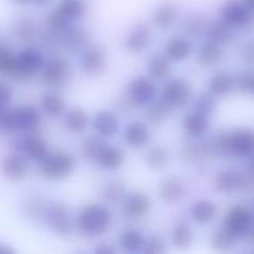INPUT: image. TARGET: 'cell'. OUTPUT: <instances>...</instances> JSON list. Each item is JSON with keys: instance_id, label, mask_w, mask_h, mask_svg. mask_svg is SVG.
<instances>
[{"instance_id": "obj_5", "label": "cell", "mask_w": 254, "mask_h": 254, "mask_svg": "<svg viewBox=\"0 0 254 254\" xmlns=\"http://www.w3.org/2000/svg\"><path fill=\"white\" fill-rule=\"evenodd\" d=\"M45 220L49 225V228L52 229V232L60 237L67 238L74 231V219H73L71 210L64 202L57 201V202H52L51 205H48Z\"/></svg>"}, {"instance_id": "obj_32", "label": "cell", "mask_w": 254, "mask_h": 254, "mask_svg": "<svg viewBox=\"0 0 254 254\" xmlns=\"http://www.w3.org/2000/svg\"><path fill=\"white\" fill-rule=\"evenodd\" d=\"M176 19H177V7L171 1H165L159 4L153 12V24L161 30L170 28L176 22Z\"/></svg>"}, {"instance_id": "obj_58", "label": "cell", "mask_w": 254, "mask_h": 254, "mask_svg": "<svg viewBox=\"0 0 254 254\" xmlns=\"http://www.w3.org/2000/svg\"><path fill=\"white\" fill-rule=\"evenodd\" d=\"M49 0H31V3H34L36 6H46Z\"/></svg>"}, {"instance_id": "obj_56", "label": "cell", "mask_w": 254, "mask_h": 254, "mask_svg": "<svg viewBox=\"0 0 254 254\" xmlns=\"http://www.w3.org/2000/svg\"><path fill=\"white\" fill-rule=\"evenodd\" d=\"M95 253L112 254V253H116V249H115V247H112V246H107V244H100L98 247H95Z\"/></svg>"}, {"instance_id": "obj_60", "label": "cell", "mask_w": 254, "mask_h": 254, "mask_svg": "<svg viewBox=\"0 0 254 254\" xmlns=\"http://www.w3.org/2000/svg\"><path fill=\"white\" fill-rule=\"evenodd\" d=\"M243 3H244L249 9H252V10H253V0H243Z\"/></svg>"}, {"instance_id": "obj_38", "label": "cell", "mask_w": 254, "mask_h": 254, "mask_svg": "<svg viewBox=\"0 0 254 254\" xmlns=\"http://www.w3.org/2000/svg\"><path fill=\"white\" fill-rule=\"evenodd\" d=\"M149 106V110H147V119L152 122V124H155V125H159V124H162L164 121H167L168 118H170V115H171V110H173V107L168 104V103H165L162 98L161 100H153L152 103H149L147 104Z\"/></svg>"}, {"instance_id": "obj_51", "label": "cell", "mask_w": 254, "mask_h": 254, "mask_svg": "<svg viewBox=\"0 0 254 254\" xmlns=\"http://www.w3.org/2000/svg\"><path fill=\"white\" fill-rule=\"evenodd\" d=\"M253 188V177L250 171H237L235 180V192H250Z\"/></svg>"}, {"instance_id": "obj_14", "label": "cell", "mask_w": 254, "mask_h": 254, "mask_svg": "<svg viewBox=\"0 0 254 254\" xmlns=\"http://www.w3.org/2000/svg\"><path fill=\"white\" fill-rule=\"evenodd\" d=\"M152 39V30L147 22L135 24L125 37V49L131 54H138L144 51Z\"/></svg>"}, {"instance_id": "obj_48", "label": "cell", "mask_w": 254, "mask_h": 254, "mask_svg": "<svg viewBox=\"0 0 254 254\" xmlns=\"http://www.w3.org/2000/svg\"><path fill=\"white\" fill-rule=\"evenodd\" d=\"M15 65H16V55L10 49L0 46V73L12 74Z\"/></svg>"}, {"instance_id": "obj_9", "label": "cell", "mask_w": 254, "mask_h": 254, "mask_svg": "<svg viewBox=\"0 0 254 254\" xmlns=\"http://www.w3.org/2000/svg\"><path fill=\"white\" fill-rule=\"evenodd\" d=\"M82 70L89 76H97L103 71L106 65V49L100 43H88L82 49Z\"/></svg>"}, {"instance_id": "obj_10", "label": "cell", "mask_w": 254, "mask_h": 254, "mask_svg": "<svg viewBox=\"0 0 254 254\" xmlns=\"http://www.w3.org/2000/svg\"><path fill=\"white\" fill-rule=\"evenodd\" d=\"M0 171L1 174L10 180V182H21L28 174V161L25 155H21L19 152H13L7 156H4L0 162Z\"/></svg>"}, {"instance_id": "obj_57", "label": "cell", "mask_w": 254, "mask_h": 254, "mask_svg": "<svg viewBox=\"0 0 254 254\" xmlns=\"http://www.w3.org/2000/svg\"><path fill=\"white\" fill-rule=\"evenodd\" d=\"M0 253H1V254H4V253L12 254V253H13V249H10V247H7V246H0Z\"/></svg>"}, {"instance_id": "obj_34", "label": "cell", "mask_w": 254, "mask_h": 254, "mask_svg": "<svg viewBox=\"0 0 254 254\" xmlns=\"http://www.w3.org/2000/svg\"><path fill=\"white\" fill-rule=\"evenodd\" d=\"M40 109L43 113H46L51 118H58L64 113L65 101L64 98L57 92H48L40 100Z\"/></svg>"}, {"instance_id": "obj_44", "label": "cell", "mask_w": 254, "mask_h": 254, "mask_svg": "<svg viewBox=\"0 0 254 254\" xmlns=\"http://www.w3.org/2000/svg\"><path fill=\"white\" fill-rule=\"evenodd\" d=\"M235 180H237V171L232 170H223L216 176V189L222 193H231L235 192Z\"/></svg>"}, {"instance_id": "obj_31", "label": "cell", "mask_w": 254, "mask_h": 254, "mask_svg": "<svg viewBox=\"0 0 254 254\" xmlns=\"http://www.w3.org/2000/svg\"><path fill=\"white\" fill-rule=\"evenodd\" d=\"M222 58H223L222 46L211 40L202 43L198 51V61L202 67H214L222 61Z\"/></svg>"}, {"instance_id": "obj_47", "label": "cell", "mask_w": 254, "mask_h": 254, "mask_svg": "<svg viewBox=\"0 0 254 254\" xmlns=\"http://www.w3.org/2000/svg\"><path fill=\"white\" fill-rule=\"evenodd\" d=\"M235 88L240 89V92L246 95H252L254 92V74L252 70H244L238 73L235 77Z\"/></svg>"}, {"instance_id": "obj_6", "label": "cell", "mask_w": 254, "mask_h": 254, "mask_svg": "<svg viewBox=\"0 0 254 254\" xmlns=\"http://www.w3.org/2000/svg\"><path fill=\"white\" fill-rule=\"evenodd\" d=\"M43 63V54L39 49L25 48L16 55V65L12 74L16 80L25 82L42 70Z\"/></svg>"}, {"instance_id": "obj_46", "label": "cell", "mask_w": 254, "mask_h": 254, "mask_svg": "<svg viewBox=\"0 0 254 254\" xmlns=\"http://www.w3.org/2000/svg\"><path fill=\"white\" fill-rule=\"evenodd\" d=\"M229 132L231 131H220L216 134V137L211 140V146L214 149V153L216 155H222V156H232L231 155V150H229Z\"/></svg>"}, {"instance_id": "obj_8", "label": "cell", "mask_w": 254, "mask_h": 254, "mask_svg": "<svg viewBox=\"0 0 254 254\" xmlns=\"http://www.w3.org/2000/svg\"><path fill=\"white\" fill-rule=\"evenodd\" d=\"M222 19L232 28H247L252 22V9H249L243 0H226L222 7Z\"/></svg>"}, {"instance_id": "obj_26", "label": "cell", "mask_w": 254, "mask_h": 254, "mask_svg": "<svg viewBox=\"0 0 254 254\" xmlns=\"http://www.w3.org/2000/svg\"><path fill=\"white\" fill-rule=\"evenodd\" d=\"M208 88L211 95L226 97L235 89V76L229 71H219L211 77Z\"/></svg>"}, {"instance_id": "obj_3", "label": "cell", "mask_w": 254, "mask_h": 254, "mask_svg": "<svg viewBox=\"0 0 254 254\" xmlns=\"http://www.w3.org/2000/svg\"><path fill=\"white\" fill-rule=\"evenodd\" d=\"M223 229L237 241L244 240L253 232V211L247 205H234L225 216Z\"/></svg>"}, {"instance_id": "obj_45", "label": "cell", "mask_w": 254, "mask_h": 254, "mask_svg": "<svg viewBox=\"0 0 254 254\" xmlns=\"http://www.w3.org/2000/svg\"><path fill=\"white\" fill-rule=\"evenodd\" d=\"M237 240L225 229L216 231L211 235V247L217 252H228L231 249H234Z\"/></svg>"}, {"instance_id": "obj_21", "label": "cell", "mask_w": 254, "mask_h": 254, "mask_svg": "<svg viewBox=\"0 0 254 254\" xmlns=\"http://www.w3.org/2000/svg\"><path fill=\"white\" fill-rule=\"evenodd\" d=\"M190 219L199 225L211 223L217 216V205L211 199H198L189 210Z\"/></svg>"}, {"instance_id": "obj_22", "label": "cell", "mask_w": 254, "mask_h": 254, "mask_svg": "<svg viewBox=\"0 0 254 254\" xmlns=\"http://www.w3.org/2000/svg\"><path fill=\"white\" fill-rule=\"evenodd\" d=\"M46 208L48 204L45 202L43 198L31 195L27 196L22 202V214L25 217V220H28L30 223H40L45 220V214H46Z\"/></svg>"}, {"instance_id": "obj_41", "label": "cell", "mask_w": 254, "mask_h": 254, "mask_svg": "<svg viewBox=\"0 0 254 254\" xmlns=\"http://www.w3.org/2000/svg\"><path fill=\"white\" fill-rule=\"evenodd\" d=\"M70 27H71V19H68L67 16H64L57 7L48 13V16H46V28L49 31L61 36Z\"/></svg>"}, {"instance_id": "obj_17", "label": "cell", "mask_w": 254, "mask_h": 254, "mask_svg": "<svg viewBox=\"0 0 254 254\" xmlns=\"http://www.w3.org/2000/svg\"><path fill=\"white\" fill-rule=\"evenodd\" d=\"M183 128L190 138L198 140L210 131V116L202 115V113L195 110V112L185 116Z\"/></svg>"}, {"instance_id": "obj_2", "label": "cell", "mask_w": 254, "mask_h": 254, "mask_svg": "<svg viewBox=\"0 0 254 254\" xmlns=\"http://www.w3.org/2000/svg\"><path fill=\"white\" fill-rule=\"evenodd\" d=\"M76 168V159L71 153L57 150L46 153L40 161V173L49 180H64L73 174Z\"/></svg>"}, {"instance_id": "obj_43", "label": "cell", "mask_w": 254, "mask_h": 254, "mask_svg": "<svg viewBox=\"0 0 254 254\" xmlns=\"http://www.w3.org/2000/svg\"><path fill=\"white\" fill-rule=\"evenodd\" d=\"M107 143L103 140V137L100 135H91V137H86L82 143V152H83V156L89 161H97V156L100 155L101 149L106 146Z\"/></svg>"}, {"instance_id": "obj_49", "label": "cell", "mask_w": 254, "mask_h": 254, "mask_svg": "<svg viewBox=\"0 0 254 254\" xmlns=\"http://www.w3.org/2000/svg\"><path fill=\"white\" fill-rule=\"evenodd\" d=\"M214 109H216V100H214V95H211L210 92L201 94L195 101V110L202 115L210 116L214 112Z\"/></svg>"}, {"instance_id": "obj_19", "label": "cell", "mask_w": 254, "mask_h": 254, "mask_svg": "<svg viewBox=\"0 0 254 254\" xmlns=\"http://www.w3.org/2000/svg\"><path fill=\"white\" fill-rule=\"evenodd\" d=\"M124 140L129 147L141 149L150 140V129L143 122H131L124 131Z\"/></svg>"}, {"instance_id": "obj_28", "label": "cell", "mask_w": 254, "mask_h": 254, "mask_svg": "<svg viewBox=\"0 0 254 254\" xmlns=\"http://www.w3.org/2000/svg\"><path fill=\"white\" fill-rule=\"evenodd\" d=\"M207 33H208V37L211 42L220 45V46H225L228 45L232 37H234V28L225 21V19H214L213 22H208V27H207Z\"/></svg>"}, {"instance_id": "obj_18", "label": "cell", "mask_w": 254, "mask_h": 254, "mask_svg": "<svg viewBox=\"0 0 254 254\" xmlns=\"http://www.w3.org/2000/svg\"><path fill=\"white\" fill-rule=\"evenodd\" d=\"M94 128L103 138H113L119 131V119L109 110H101L94 118Z\"/></svg>"}, {"instance_id": "obj_16", "label": "cell", "mask_w": 254, "mask_h": 254, "mask_svg": "<svg viewBox=\"0 0 254 254\" xmlns=\"http://www.w3.org/2000/svg\"><path fill=\"white\" fill-rule=\"evenodd\" d=\"M15 121H16V128L18 131H34L39 128L42 122V113L37 107L31 104H24L12 110Z\"/></svg>"}, {"instance_id": "obj_24", "label": "cell", "mask_w": 254, "mask_h": 254, "mask_svg": "<svg viewBox=\"0 0 254 254\" xmlns=\"http://www.w3.org/2000/svg\"><path fill=\"white\" fill-rule=\"evenodd\" d=\"M21 152H24V155L34 162H40L45 155L48 153V143L43 137L33 134L28 137L22 138V149Z\"/></svg>"}, {"instance_id": "obj_33", "label": "cell", "mask_w": 254, "mask_h": 254, "mask_svg": "<svg viewBox=\"0 0 254 254\" xmlns=\"http://www.w3.org/2000/svg\"><path fill=\"white\" fill-rule=\"evenodd\" d=\"M208 19L204 13H190L183 21L185 33L190 37H202L207 33Z\"/></svg>"}, {"instance_id": "obj_20", "label": "cell", "mask_w": 254, "mask_h": 254, "mask_svg": "<svg viewBox=\"0 0 254 254\" xmlns=\"http://www.w3.org/2000/svg\"><path fill=\"white\" fill-rule=\"evenodd\" d=\"M185 195L183 180L177 176H170L162 180L159 186V196L165 204H176Z\"/></svg>"}, {"instance_id": "obj_50", "label": "cell", "mask_w": 254, "mask_h": 254, "mask_svg": "<svg viewBox=\"0 0 254 254\" xmlns=\"http://www.w3.org/2000/svg\"><path fill=\"white\" fill-rule=\"evenodd\" d=\"M167 250L165 247V243L161 237H156V235H152L149 238H144V244H143V249L141 252L146 254H158L164 253Z\"/></svg>"}, {"instance_id": "obj_52", "label": "cell", "mask_w": 254, "mask_h": 254, "mask_svg": "<svg viewBox=\"0 0 254 254\" xmlns=\"http://www.w3.org/2000/svg\"><path fill=\"white\" fill-rule=\"evenodd\" d=\"M37 37H39V43H40L43 48H46V49H54V48H57L58 43L61 42V36H58V34H55V33H52V31H49V30L39 33Z\"/></svg>"}, {"instance_id": "obj_40", "label": "cell", "mask_w": 254, "mask_h": 254, "mask_svg": "<svg viewBox=\"0 0 254 254\" xmlns=\"http://www.w3.org/2000/svg\"><path fill=\"white\" fill-rule=\"evenodd\" d=\"M57 9L67 16L68 19H79L86 12V3L85 0H61L57 6Z\"/></svg>"}, {"instance_id": "obj_7", "label": "cell", "mask_w": 254, "mask_h": 254, "mask_svg": "<svg viewBox=\"0 0 254 254\" xmlns=\"http://www.w3.org/2000/svg\"><path fill=\"white\" fill-rule=\"evenodd\" d=\"M192 97V85L185 77L171 79L165 83L162 89V100L168 103L173 109L185 106Z\"/></svg>"}, {"instance_id": "obj_37", "label": "cell", "mask_w": 254, "mask_h": 254, "mask_svg": "<svg viewBox=\"0 0 254 254\" xmlns=\"http://www.w3.org/2000/svg\"><path fill=\"white\" fill-rule=\"evenodd\" d=\"M144 162L152 171H161V170L167 168V165L170 162V153L165 147L155 146L146 153Z\"/></svg>"}, {"instance_id": "obj_12", "label": "cell", "mask_w": 254, "mask_h": 254, "mask_svg": "<svg viewBox=\"0 0 254 254\" xmlns=\"http://www.w3.org/2000/svg\"><path fill=\"white\" fill-rule=\"evenodd\" d=\"M254 147L253 131L249 128H238L229 132V150L232 158H249Z\"/></svg>"}, {"instance_id": "obj_29", "label": "cell", "mask_w": 254, "mask_h": 254, "mask_svg": "<svg viewBox=\"0 0 254 254\" xmlns=\"http://www.w3.org/2000/svg\"><path fill=\"white\" fill-rule=\"evenodd\" d=\"M124 161H125V153L119 147L106 144L101 149L100 155L97 156V161L95 162H98L103 168L113 171V170L121 168L122 164H124Z\"/></svg>"}, {"instance_id": "obj_30", "label": "cell", "mask_w": 254, "mask_h": 254, "mask_svg": "<svg viewBox=\"0 0 254 254\" xmlns=\"http://www.w3.org/2000/svg\"><path fill=\"white\" fill-rule=\"evenodd\" d=\"M100 195L107 204L116 205L127 196V186L122 180H109L100 188Z\"/></svg>"}, {"instance_id": "obj_39", "label": "cell", "mask_w": 254, "mask_h": 254, "mask_svg": "<svg viewBox=\"0 0 254 254\" xmlns=\"http://www.w3.org/2000/svg\"><path fill=\"white\" fill-rule=\"evenodd\" d=\"M119 243L125 252L135 253V252H141L143 244H144V237L137 229H127L125 232H122Z\"/></svg>"}, {"instance_id": "obj_25", "label": "cell", "mask_w": 254, "mask_h": 254, "mask_svg": "<svg viewBox=\"0 0 254 254\" xmlns=\"http://www.w3.org/2000/svg\"><path fill=\"white\" fill-rule=\"evenodd\" d=\"M12 34L19 42H33L39 34V25L33 18L21 16L13 21Z\"/></svg>"}, {"instance_id": "obj_42", "label": "cell", "mask_w": 254, "mask_h": 254, "mask_svg": "<svg viewBox=\"0 0 254 254\" xmlns=\"http://www.w3.org/2000/svg\"><path fill=\"white\" fill-rule=\"evenodd\" d=\"M171 241L173 246L179 250H186L192 246L193 243V232L189 226L186 225H179L174 228L171 234Z\"/></svg>"}, {"instance_id": "obj_23", "label": "cell", "mask_w": 254, "mask_h": 254, "mask_svg": "<svg viewBox=\"0 0 254 254\" xmlns=\"http://www.w3.org/2000/svg\"><path fill=\"white\" fill-rule=\"evenodd\" d=\"M193 52L192 43L183 36H173L165 45V55L174 61H185Z\"/></svg>"}, {"instance_id": "obj_4", "label": "cell", "mask_w": 254, "mask_h": 254, "mask_svg": "<svg viewBox=\"0 0 254 254\" xmlns=\"http://www.w3.org/2000/svg\"><path fill=\"white\" fill-rule=\"evenodd\" d=\"M71 77V65L65 57L55 55L43 63L42 67V80L46 86L52 89L64 88Z\"/></svg>"}, {"instance_id": "obj_1", "label": "cell", "mask_w": 254, "mask_h": 254, "mask_svg": "<svg viewBox=\"0 0 254 254\" xmlns=\"http://www.w3.org/2000/svg\"><path fill=\"white\" fill-rule=\"evenodd\" d=\"M76 223L79 231L85 235L100 237L109 229L112 223V213L101 204H88L79 213Z\"/></svg>"}, {"instance_id": "obj_13", "label": "cell", "mask_w": 254, "mask_h": 254, "mask_svg": "<svg viewBox=\"0 0 254 254\" xmlns=\"http://www.w3.org/2000/svg\"><path fill=\"white\" fill-rule=\"evenodd\" d=\"M127 95L135 106H147L156 98V85L147 77H137L129 83Z\"/></svg>"}, {"instance_id": "obj_15", "label": "cell", "mask_w": 254, "mask_h": 254, "mask_svg": "<svg viewBox=\"0 0 254 254\" xmlns=\"http://www.w3.org/2000/svg\"><path fill=\"white\" fill-rule=\"evenodd\" d=\"M214 149L210 143L205 141H196V138H193V141H186L182 149H180V156L185 162H201V161H207L210 158H213Z\"/></svg>"}, {"instance_id": "obj_27", "label": "cell", "mask_w": 254, "mask_h": 254, "mask_svg": "<svg viewBox=\"0 0 254 254\" xmlns=\"http://www.w3.org/2000/svg\"><path fill=\"white\" fill-rule=\"evenodd\" d=\"M61 42L68 51H82L89 43V33L83 27H70L61 34Z\"/></svg>"}, {"instance_id": "obj_36", "label": "cell", "mask_w": 254, "mask_h": 254, "mask_svg": "<svg viewBox=\"0 0 254 254\" xmlns=\"http://www.w3.org/2000/svg\"><path fill=\"white\" fill-rule=\"evenodd\" d=\"M173 73V65L171 61L167 55H153L149 61V74L153 79L158 80H164L167 77H170V74Z\"/></svg>"}, {"instance_id": "obj_55", "label": "cell", "mask_w": 254, "mask_h": 254, "mask_svg": "<svg viewBox=\"0 0 254 254\" xmlns=\"http://www.w3.org/2000/svg\"><path fill=\"white\" fill-rule=\"evenodd\" d=\"M243 54H241V57H243V60L247 63V64H252L253 63V58H254V48H253V43H249L243 51H241Z\"/></svg>"}, {"instance_id": "obj_59", "label": "cell", "mask_w": 254, "mask_h": 254, "mask_svg": "<svg viewBox=\"0 0 254 254\" xmlns=\"http://www.w3.org/2000/svg\"><path fill=\"white\" fill-rule=\"evenodd\" d=\"M15 4H19V6H24V4H28L31 3V0H12Z\"/></svg>"}, {"instance_id": "obj_53", "label": "cell", "mask_w": 254, "mask_h": 254, "mask_svg": "<svg viewBox=\"0 0 254 254\" xmlns=\"http://www.w3.org/2000/svg\"><path fill=\"white\" fill-rule=\"evenodd\" d=\"M10 98H12V89H10V86L4 80L0 79V113L4 110V107L10 101Z\"/></svg>"}, {"instance_id": "obj_35", "label": "cell", "mask_w": 254, "mask_h": 254, "mask_svg": "<svg viewBox=\"0 0 254 254\" xmlns=\"http://www.w3.org/2000/svg\"><path fill=\"white\" fill-rule=\"evenodd\" d=\"M89 122L88 113L82 107H73L65 115V128L73 134H80L86 129Z\"/></svg>"}, {"instance_id": "obj_54", "label": "cell", "mask_w": 254, "mask_h": 254, "mask_svg": "<svg viewBox=\"0 0 254 254\" xmlns=\"http://www.w3.org/2000/svg\"><path fill=\"white\" fill-rule=\"evenodd\" d=\"M118 107H119L122 112L129 113V112L135 107V104L129 100V97H128V95H125V97H122V98H119V100H118Z\"/></svg>"}, {"instance_id": "obj_11", "label": "cell", "mask_w": 254, "mask_h": 254, "mask_svg": "<svg viewBox=\"0 0 254 254\" xmlns=\"http://www.w3.org/2000/svg\"><path fill=\"white\" fill-rule=\"evenodd\" d=\"M152 207L150 198L143 192H132L122 201V214L129 220L143 219Z\"/></svg>"}]
</instances>
